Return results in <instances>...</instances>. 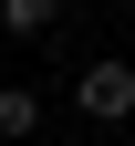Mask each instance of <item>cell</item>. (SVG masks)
<instances>
[{"label":"cell","instance_id":"obj_1","mask_svg":"<svg viewBox=\"0 0 135 146\" xmlns=\"http://www.w3.org/2000/svg\"><path fill=\"white\" fill-rule=\"evenodd\" d=\"M73 104H83L94 125H135V63H114V52L83 63V73H73Z\"/></svg>","mask_w":135,"mask_h":146},{"label":"cell","instance_id":"obj_2","mask_svg":"<svg viewBox=\"0 0 135 146\" xmlns=\"http://www.w3.org/2000/svg\"><path fill=\"white\" fill-rule=\"evenodd\" d=\"M52 21H63V0H0V31L11 42H42Z\"/></svg>","mask_w":135,"mask_h":146},{"label":"cell","instance_id":"obj_3","mask_svg":"<svg viewBox=\"0 0 135 146\" xmlns=\"http://www.w3.org/2000/svg\"><path fill=\"white\" fill-rule=\"evenodd\" d=\"M31 125H42V94L31 84H0V146H21Z\"/></svg>","mask_w":135,"mask_h":146}]
</instances>
